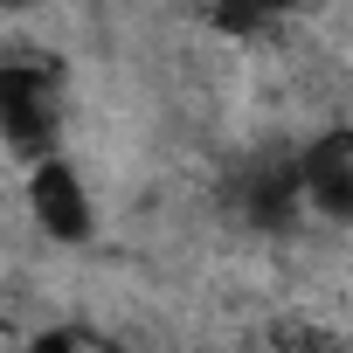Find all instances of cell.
<instances>
[{
    "instance_id": "7a4b0ae2",
    "label": "cell",
    "mask_w": 353,
    "mask_h": 353,
    "mask_svg": "<svg viewBox=\"0 0 353 353\" xmlns=\"http://www.w3.org/2000/svg\"><path fill=\"white\" fill-rule=\"evenodd\" d=\"M28 215L49 243L77 250L97 236V208H90V188H83V173L63 159V152H42L28 159Z\"/></svg>"
},
{
    "instance_id": "6da1fadb",
    "label": "cell",
    "mask_w": 353,
    "mask_h": 353,
    "mask_svg": "<svg viewBox=\"0 0 353 353\" xmlns=\"http://www.w3.org/2000/svg\"><path fill=\"white\" fill-rule=\"evenodd\" d=\"M0 139H8L21 159L56 152V139H63V97H56V77L42 63H0Z\"/></svg>"
},
{
    "instance_id": "52a82bcc",
    "label": "cell",
    "mask_w": 353,
    "mask_h": 353,
    "mask_svg": "<svg viewBox=\"0 0 353 353\" xmlns=\"http://www.w3.org/2000/svg\"><path fill=\"white\" fill-rule=\"evenodd\" d=\"M0 8H14V14H21V8H35V0H0Z\"/></svg>"
},
{
    "instance_id": "3957f363",
    "label": "cell",
    "mask_w": 353,
    "mask_h": 353,
    "mask_svg": "<svg viewBox=\"0 0 353 353\" xmlns=\"http://www.w3.org/2000/svg\"><path fill=\"white\" fill-rule=\"evenodd\" d=\"M298 181H305V208L312 215L353 222V125H332L312 145H298Z\"/></svg>"
},
{
    "instance_id": "8992f818",
    "label": "cell",
    "mask_w": 353,
    "mask_h": 353,
    "mask_svg": "<svg viewBox=\"0 0 353 353\" xmlns=\"http://www.w3.org/2000/svg\"><path fill=\"white\" fill-rule=\"evenodd\" d=\"M35 353H97L90 339H77V332H42L35 339Z\"/></svg>"
},
{
    "instance_id": "277c9868",
    "label": "cell",
    "mask_w": 353,
    "mask_h": 353,
    "mask_svg": "<svg viewBox=\"0 0 353 353\" xmlns=\"http://www.w3.org/2000/svg\"><path fill=\"white\" fill-rule=\"evenodd\" d=\"M243 215L256 229H291L305 215V181H298V152L291 159H256L250 188H243Z\"/></svg>"
},
{
    "instance_id": "5b68a950",
    "label": "cell",
    "mask_w": 353,
    "mask_h": 353,
    "mask_svg": "<svg viewBox=\"0 0 353 353\" xmlns=\"http://www.w3.org/2000/svg\"><path fill=\"white\" fill-rule=\"evenodd\" d=\"M291 8H298V0H208V28L229 35V42H250V35H263L270 21H284Z\"/></svg>"
}]
</instances>
